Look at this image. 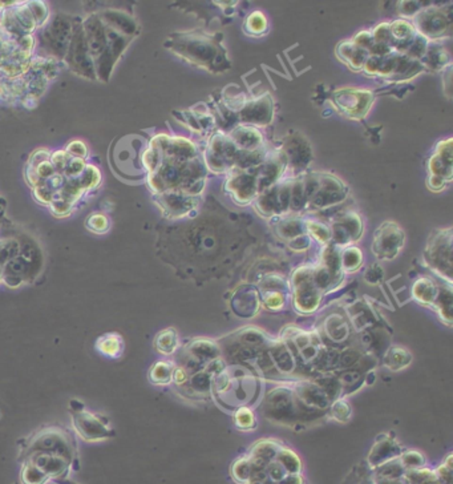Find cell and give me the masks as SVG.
<instances>
[{"label":"cell","mask_w":453,"mask_h":484,"mask_svg":"<svg viewBox=\"0 0 453 484\" xmlns=\"http://www.w3.org/2000/svg\"><path fill=\"white\" fill-rule=\"evenodd\" d=\"M35 452L55 454L74 463L76 445L64 431L57 428H45L30 439L25 450L23 451V459Z\"/></svg>","instance_id":"obj_1"},{"label":"cell","mask_w":453,"mask_h":484,"mask_svg":"<svg viewBox=\"0 0 453 484\" xmlns=\"http://www.w3.org/2000/svg\"><path fill=\"white\" fill-rule=\"evenodd\" d=\"M72 419H74V426L76 432L88 442H96V441H104L108 439L114 435V430L108 426L107 423H103L97 415L89 412L85 410V407L81 406L76 408L72 412Z\"/></svg>","instance_id":"obj_2"},{"label":"cell","mask_w":453,"mask_h":484,"mask_svg":"<svg viewBox=\"0 0 453 484\" xmlns=\"http://www.w3.org/2000/svg\"><path fill=\"white\" fill-rule=\"evenodd\" d=\"M24 461L32 463L48 478V479H61L68 475L71 468V462L60 455L47 454V452H35L24 458Z\"/></svg>","instance_id":"obj_3"},{"label":"cell","mask_w":453,"mask_h":484,"mask_svg":"<svg viewBox=\"0 0 453 484\" xmlns=\"http://www.w3.org/2000/svg\"><path fill=\"white\" fill-rule=\"evenodd\" d=\"M96 349L98 350L103 355L108 358L117 359L124 354L125 344L120 334L117 333H107L97 338Z\"/></svg>","instance_id":"obj_4"},{"label":"cell","mask_w":453,"mask_h":484,"mask_svg":"<svg viewBox=\"0 0 453 484\" xmlns=\"http://www.w3.org/2000/svg\"><path fill=\"white\" fill-rule=\"evenodd\" d=\"M154 348L160 354H164V355L173 354V351L177 348L176 331L173 329L161 331L154 339Z\"/></svg>","instance_id":"obj_5"},{"label":"cell","mask_w":453,"mask_h":484,"mask_svg":"<svg viewBox=\"0 0 453 484\" xmlns=\"http://www.w3.org/2000/svg\"><path fill=\"white\" fill-rule=\"evenodd\" d=\"M173 378V366L170 362H157L149 372V379L154 385H168Z\"/></svg>","instance_id":"obj_6"},{"label":"cell","mask_w":453,"mask_h":484,"mask_svg":"<svg viewBox=\"0 0 453 484\" xmlns=\"http://www.w3.org/2000/svg\"><path fill=\"white\" fill-rule=\"evenodd\" d=\"M50 479L39 470L38 467L24 461L21 470V483L23 484H45Z\"/></svg>","instance_id":"obj_7"},{"label":"cell","mask_w":453,"mask_h":484,"mask_svg":"<svg viewBox=\"0 0 453 484\" xmlns=\"http://www.w3.org/2000/svg\"><path fill=\"white\" fill-rule=\"evenodd\" d=\"M87 228L91 232L97 233V234H103V233L109 231V220L107 215L104 214L95 213L92 214L87 222Z\"/></svg>","instance_id":"obj_8"},{"label":"cell","mask_w":453,"mask_h":484,"mask_svg":"<svg viewBox=\"0 0 453 484\" xmlns=\"http://www.w3.org/2000/svg\"><path fill=\"white\" fill-rule=\"evenodd\" d=\"M67 154H71L72 156H75L76 158H80V157H85V155L88 154V149L87 147L84 145V143L81 141H74L70 144Z\"/></svg>","instance_id":"obj_9"},{"label":"cell","mask_w":453,"mask_h":484,"mask_svg":"<svg viewBox=\"0 0 453 484\" xmlns=\"http://www.w3.org/2000/svg\"><path fill=\"white\" fill-rule=\"evenodd\" d=\"M51 164L55 167V169H65L68 164V154L64 151H59L52 155Z\"/></svg>","instance_id":"obj_10"},{"label":"cell","mask_w":453,"mask_h":484,"mask_svg":"<svg viewBox=\"0 0 453 484\" xmlns=\"http://www.w3.org/2000/svg\"><path fill=\"white\" fill-rule=\"evenodd\" d=\"M51 207H52V212L56 215H68L71 212V204L64 200H56Z\"/></svg>","instance_id":"obj_11"},{"label":"cell","mask_w":453,"mask_h":484,"mask_svg":"<svg viewBox=\"0 0 453 484\" xmlns=\"http://www.w3.org/2000/svg\"><path fill=\"white\" fill-rule=\"evenodd\" d=\"M249 24H250V27H251V25H255V27L253 28V31H254V32H255V31L261 32L262 30L266 28V20H264V15H261V18H260L258 21L255 20V17L253 15V17L249 19Z\"/></svg>","instance_id":"obj_12"}]
</instances>
